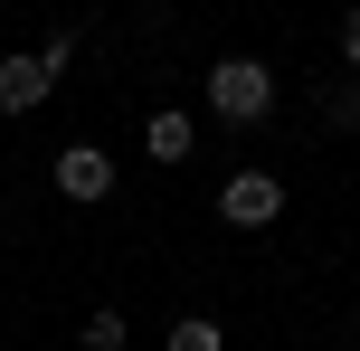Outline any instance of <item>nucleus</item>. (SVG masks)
I'll return each mask as SVG.
<instances>
[{
  "mask_svg": "<svg viewBox=\"0 0 360 351\" xmlns=\"http://www.w3.org/2000/svg\"><path fill=\"white\" fill-rule=\"evenodd\" d=\"M209 105L228 114V124H266V114H275L266 57H218V67H209Z\"/></svg>",
  "mask_w": 360,
  "mask_h": 351,
  "instance_id": "1",
  "label": "nucleus"
},
{
  "mask_svg": "<svg viewBox=\"0 0 360 351\" xmlns=\"http://www.w3.org/2000/svg\"><path fill=\"white\" fill-rule=\"evenodd\" d=\"M218 219H228V228H275V219H285V181H275V171H228Z\"/></svg>",
  "mask_w": 360,
  "mask_h": 351,
  "instance_id": "2",
  "label": "nucleus"
},
{
  "mask_svg": "<svg viewBox=\"0 0 360 351\" xmlns=\"http://www.w3.org/2000/svg\"><path fill=\"white\" fill-rule=\"evenodd\" d=\"M57 190H67L76 209H95V200L114 190V162H105L95 143H67V152H57Z\"/></svg>",
  "mask_w": 360,
  "mask_h": 351,
  "instance_id": "3",
  "label": "nucleus"
},
{
  "mask_svg": "<svg viewBox=\"0 0 360 351\" xmlns=\"http://www.w3.org/2000/svg\"><path fill=\"white\" fill-rule=\"evenodd\" d=\"M48 57H0V114H38L48 105Z\"/></svg>",
  "mask_w": 360,
  "mask_h": 351,
  "instance_id": "4",
  "label": "nucleus"
},
{
  "mask_svg": "<svg viewBox=\"0 0 360 351\" xmlns=\"http://www.w3.org/2000/svg\"><path fill=\"white\" fill-rule=\"evenodd\" d=\"M190 143H199V124L180 105H152L143 114V152H152V162H190Z\"/></svg>",
  "mask_w": 360,
  "mask_h": 351,
  "instance_id": "5",
  "label": "nucleus"
},
{
  "mask_svg": "<svg viewBox=\"0 0 360 351\" xmlns=\"http://www.w3.org/2000/svg\"><path fill=\"white\" fill-rule=\"evenodd\" d=\"M171 351H228V333H218L209 314H180L171 323Z\"/></svg>",
  "mask_w": 360,
  "mask_h": 351,
  "instance_id": "6",
  "label": "nucleus"
},
{
  "mask_svg": "<svg viewBox=\"0 0 360 351\" xmlns=\"http://www.w3.org/2000/svg\"><path fill=\"white\" fill-rule=\"evenodd\" d=\"M124 342H133V323L114 314V304H105V314H86V351H124Z\"/></svg>",
  "mask_w": 360,
  "mask_h": 351,
  "instance_id": "7",
  "label": "nucleus"
},
{
  "mask_svg": "<svg viewBox=\"0 0 360 351\" xmlns=\"http://www.w3.org/2000/svg\"><path fill=\"white\" fill-rule=\"evenodd\" d=\"M332 124H342V133H360V86H342V95H332Z\"/></svg>",
  "mask_w": 360,
  "mask_h": 351,
  "instance_id": "8",
  "label": "nucleus"
},
{
  "mask_svg": "<svg viewBox=\"0 0 360 351\" xmlns=\"http://www.w3.org/2000/svg\"><path fill=\"white\" fill-rule=\"evenodd\" d=\"M342 67H351V76H360V10H351V19H342Z\"/></svg>",
  "mask_w": 360,
  "mask_h": 351,
  "instance_id": "9",
  "label": "nucleus"
}]
</instances>
